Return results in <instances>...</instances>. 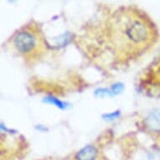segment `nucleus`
Wrapping results in <instances>:
<instances>
[{"label": "nucleus", "instance_id": "nucleus-7", "mask_svg": "<svg viewBox=\"0 0 160 160\" xmlns=\"http://www.w3.org/2000/svg\"><path fill=\"white\" fill-rule=\"evenodd\" d=\"M120 114V112H113V113H110V114H107V115H104L103 117L106 118H108V119H112V118H117L118 115Z\"/></svg>", "mask_w": 160, "mask_h": 160}, {"label": "nucleus", "instance_id": "nucleus-3", "mask_svg": "<svg viewBox=\"0 0 160 160\" xmlns=\"http://www.w3.org/2000/svg\"><path fill=\"white\" fill-rule=\"evenodd\" d=\"M97 157V150L93 146H87L76 154L77 160H95Z\"/></svg>", "mask_w": 160, "mask_h": 160}, {"label": "nucleus", "instance_id": "nucleus-2", "mask_svg": "<svg viewBox=\"0 0 160 160\" xmlns=\"http://www.w3.org/2000/svg\"><path fill=\"white\" fill-rule=\"evenodd\" d=\"M36 37L30 32H19L13 40V45L16 50L21 54H28L32 52L36 47Z\"/></svg>", "mask_w": 160, "mask_h": 160}, {"label": "nucleus", "instance_id": "nucleus-1", "mask_svg": "<svg viewBox=\"0 0 160 160\" xmlns=\"http://www.w3.org/2000/svg\"><path fill=\"white\" fill-rule=\"evenodd\" d=\"M122 26L125 39L132 44H147L153 37L152 27L140 18H128Z\"/></svg>", "mask_w": 160, "mask_h": 160}, {"label": "nucleus", "instance_id": "nucleus-4", "mask_svg": "<svg viewBox=\"0 0 160 160\" xmlns=\"http://www.w3.org/2000/svg\"><path fill=\"white\" fill-rule=\"evenodd\" d=\"M150 127L153 129H160V113L157 112L148 118Z\"/></svg>", "mask_w": 160, "mask_h": 160}, {"label": "nucleus", "instance_id": "nucleus-6", "mask_svg": "<svg viewBox=\"0 0 160 160\" xmlns=\"http://www.w3.org/2000/svg\"><path fill=\"white\" fill-rule=\"evenodd\" d=\"M122 89H123V86L122 84H115L112 87V92L115 94H118L119 92H121L122 91Z\"/></svg>", "mask_w": 160, "mask_h": 160}, {"label": "nucleus", "instance_id": "nucleus-5", "mask_svg": "<svg viewBox=\"0 0 160 160\" xmlns=\"http://www.w3.org/2000/svg\"><path fill=\"white\" fill-rule=\"evenodd\" d=\"M45 102H47L52 103V104L55 105L56 107H58V108H61V109H63V108H65L66 107V103L62 102H61L60 100L56 99V98H55V97H46V98H45Z\"/></svg>", "mask_w": 160, "mask_h": 160}]
</instances>
